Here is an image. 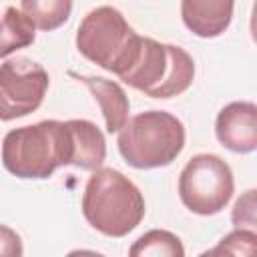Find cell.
Wrapping results in <instances>:
<instances>
[{
	"instance_id": "obj_1",
	"label": "cell",
	"mask_w": 257,
	"mask_h": 257,
	"mask_svg": "<svg viewBox=\"0 0 257 257\" xmlns=\"http://www.w3.org/2000/svg\"><path fill=\"white\" fill-rule=\"evenodd\" d=\"M2 165L18 179H48L72 165V137L66 120H42L10 131L2 141Z\"/></svg>"
},
{
	"instance_id": "obj_2",
	"label": "cell",
	"mask_w": 257,
	"mask_h": 257,
	"mask_svg": "<svg viewBox=\"0 0 257 257\" xmlns=\"http://www.w3.org/2000/svg\"><path fill=\"white\" fill-rule=\"evenodd\" d=\"M145 197L116 169H96L82 193V215L92 229L106 237H124L145 217Z\"/></svg>"
},
{
	"instance_id": "obj_3",
	"label": "cell",
	"mask_w": 257,
	"mask_h": 257,
	"mask_svg": "<svg viewBox=\"0 0 257 257\" xmlns=\"http://www.w3.org/2000/svg\"><path fill=\"white\" fill-rule=\"evenodd\" d=\"M116 145L120 157L135 169L167 167L185 147V126L167 110L139 112L122 124Z\"/></svg>"
},
{
	"instance_id": "obj_4",
	"label": "cell",
	"mask_w": 257,
	"mask_h": 257,
	"mask_svg": "<svg viewBox=\"0 0 257 257\" xmlns=\"http://www.w3.org/2000/svg\"><path fill=\"white\" fill-rule=\"evenodd\" d=\"M118 78L147 96L173 98L193 84L195 62L181 46L141 36V44L131 66Z\"/></svg>"
},
{
	"instance_id": "obj_5",
	"label": "cell",
	"mask_w": 257,
	"mask_h": 257,
	"mask_svg": "<svg viewBox=\"0 0 257 257\" xmlns=\"http://www.w3.org/2000/svg\"><path fill=\"white\" fill-rule=\"evenodd\" d=\"M141 36L112 6L90 10L76 30L78 52L96 66L120 76L133 62Z\"/></svg>"
},
{
	"instance_id": "obj_6",
	"label": "cell",
	"mask_w": 257,
	"mask_h": 257,
	"mask_svg": "<svg viewBox=\"0 0 257 257\" xmlns=\"http://www.w3.org/2000/svg\"><path fill=\"white\" fill-rule=\"evenodd\" d=\"M233 193V171L217 155H195L179 175V197L195 215L209 217L221 213L231 201Z\"/></svg>"
},
{
	"instance_id": "obj_7",
	"label": "cell",
	"mask_w": 257,
	"mask_h": 257,
	"mask_svg": "<svg viewBox=\"0 0 257 257\" xmlns=\"http://www.w3.org/2000/svg\"><path fill=\"white\" fill-rule=\"evenodd\" d=\"M48 72L30 58L0 64V120H14L34 112L48 90Z\"/></svg>"
},
{
	"instance_id": "obj_8",
	"label": "cell",
	"mask_w": 257,
	"mask_h": 257,
	"mask_svg": "<svg viewBox=\"0 0 257 257\" xmlns=\"http://www.w3.org/2000/svg\"><path fill=\"white\" fill-rule=\"evenodd\" d=\"M215 135L233 153H253L257 149V106L249 100L229 102L217 114Z\"/></svg>"
},
{
	"instance_id": "obj_9",
	"label": "cell",
	"mask_w": 257,
	"mask_h": 257,
	"mask_svg": "<svg viewBox=\"0 0 257 257\" xmlns=\"http://www.w3.org/2000/svg\"><path fill=\"white\" fill-rule=\"evenodd\" d=\"M235 0H181V18L199 38L221 36L233 20Z\"/></svg>"
},
{
	"instance_id": "obj_10",
	"label": "cell",
	"mask_w": 257,
	"mask_h": 257,
	"mask_svg": "<svg viewBox=\"0 0 257 257\" xmlns=\"http://www.w3.org/2000/svg\"><path fill=\"white\" fill-rule=\"evenodd\" d=\"M70 76H74L76 80H80L92 94V98L98 102L100 112L104 116V124L106 131L118 133L122 128V124L128 120V96L124 94V90L120 88L118 82L102 78V76H80L70 72Z\"/></svg>"
},
{
	"instance_id": "obj_11",
	"label": "cell",
	"mask_w": 257,
	"mask_h": 257,
	"mask_svg": "<svg viewBox=\"0 0 257 257\" xmlns=\"http://www.w3.org/2000/svg\"><path fill=\"white\" fill-rule=\"evenodd\" d=\"M72 137V167L82 171H96L106 157V143L102 131L84 118L66 120Z\"/></svg>"
},
{
	"instance_id": "obj_12",
	"label": "cell",
	"mask_w": 257,
	"mask_h": 257,
	"mask_svg": "<svg viewBox=\"0 0 257 257\" xmlns=\"http://www.w3.org/2000/svg\"><path fill=\"white\" fill-rule=\"evenodd\" d=\"M34 40L36 26L30 22V18L22 10L8 6L0 18V58L30 46Z\"/></svg>"
},
{
	"instance_id": "obj_13",
	"label": "cell",
	"mask_w": 257,
	"mask_h": 257,
	"mask_svg": "<svg viewBox=\"0 0 257 257\" xmlns=\"http://www.w3.org/2000/svg\"><path fill=\"white\" fill-rule=\"evenodd\" d=\"M20 8L36 28L50 32L70 18L72 0H20Z\"/></svg>"
},
{
	"instance_id": "obj_14",
	"label": "cell",
	"mask_w": 257,
	"mask_h": 257,
	"mask_svg": "<svg viewBox=\"0 0 257 257\" xmlns=\"http://www.w3.org/2000/svg\"><path fill=\"white\" fill-rule=\"evenodd\" d=\"M133 257H183L185 247L181 239L165 229H153L141 235L128 249Z\"/></svg>"
},
{
	"instance_id": "obj_15",
	"label": "cell",
	"mask_w": 257,
	"mask_h": 257,
	"mask_svg": "<svg viewBox=\"0 0 257 257\" xmlns=\"http://www.w3.org/2000/svg\"><path fill=\"white\" fill-rule=\"evenodd\" d=\"M255 241L257 235L253 229H235L229 235L221 239V243L207 251V255H221V253H231V255H253L255 251Z\"/></svg>"
},
{
	"instance_id": "obj_16",
	"label": "cell",
	"mask_w": 257,
	"mask_h": 257,
	"mask_svg": "<svg viewBox=\"0 0 257 257\" xmlns=\"http://www.w3.org/2000/svg\"><path fill=\"white\" fill-rule=\"evenodd\" d=\"M231 221L237 229L249 227L255 231V189H249L241 199H237Z\"/></svg>"
},
{
	"instance_id": "obj_17",
	"label": "cell",
	"mask_w": 257,
	"mask_h": 257,
	"mask_svg": "<svg viewBox=\"0 0 257 257\" xmlns=\"http://www.w3.org/2000/svg\"><path fill=\"white\" fill-rule=\"evenodd\" d=\"M22 253L24 247L20 235L10 227L0 225V257H20Z\"/></svg>"
}]
</instances>
